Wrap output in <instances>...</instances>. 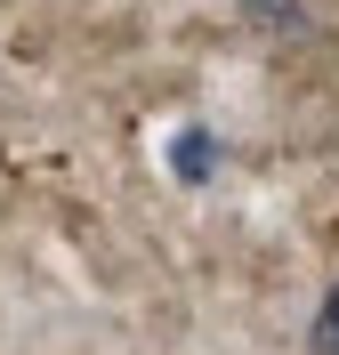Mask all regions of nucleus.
Here are the masks:
<instances>
[{
	"label": "nucleus",
	"instance_id": "obj_1",
	"mask_svg": "<svg viewBox=\"0 0 339 355\" xmlns=\"http://www.w3.org/2000/svg\"><path fill=\"white\" fill-rule=\"evenodd\" d=\"M170 170H178V186H210L218 137H210V130H178V137H170Z\"/></svg>",
	"mask_w": 339,
	"mask_h": 355
},
{
	"label": "nucleus",
	"instance_id": "obj_2",
	"mask_svg": "<svg viewBox=\"0 0 339 355\" xmlns=\"http://www.w3.org/2000/svg\"><path fill=\"white\" fill-rule=\"evenodd\" d=\"M307 347H315V355H339V283L323 291V307H315V323H307Z\"/></svg>",
	"mask_w": 339,
	"mask_h": 355
},
{
	"label": "nucleus",
	"instance_id": "obj_3",
	"mask_svg": "<svg viewBox=\"0 0 339 355\" xmlns=\"http://www.w3.org/2000/svg\"><path fill=\"white\" fill-rule=\"evenodd\" d=\"M250 24H275V33H307V8H291V0H243Z\"/></svg>",
	"mask_w": 339,
	"mask_h": 355
}]
</instances>
